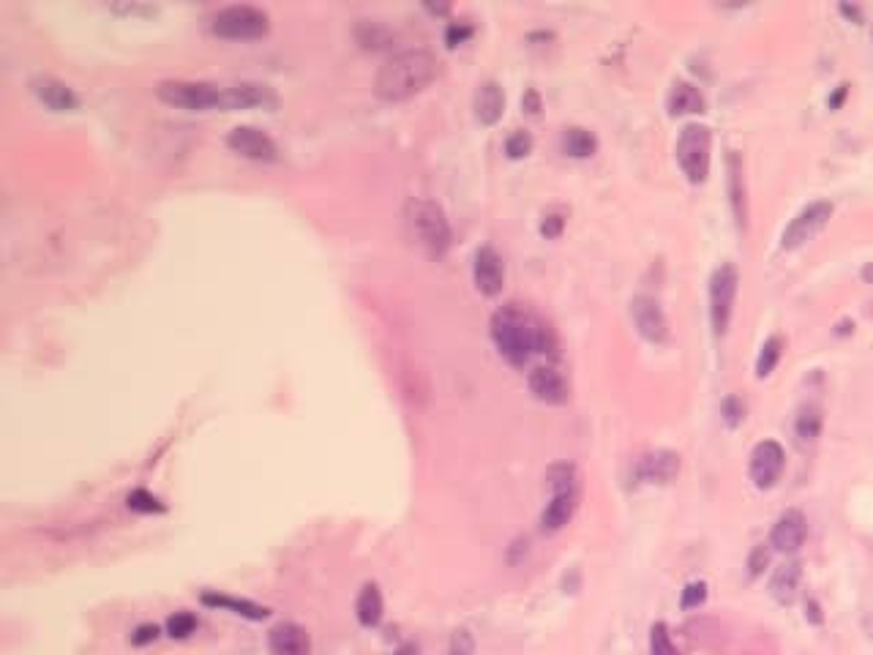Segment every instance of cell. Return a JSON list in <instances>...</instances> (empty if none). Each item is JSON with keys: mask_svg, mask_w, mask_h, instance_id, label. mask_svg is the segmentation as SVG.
I'll list each match as a JSON object with an SVG mask.
<instances>
[{"mask_svg": "<svg viewBox=\"0 0 873 655\" xmlns=\"http://www.w3.org/2000/svg\"><path fill=\"white\" fill-rule=\"evenodd\" d=\"M562 151L574 159H590L598 151V140L590 128L571 126V128H565V135H562Z\"/></svg>", "mask_w": 873, "mask_h": 655, "instance_id": "cell-27", "label": "cell"}, {"mask_svg": "<svg viewBox=\"0 0 873 655\" xmlns=\"http://www.w3.org/2000/svg\"><path fill=\"white\" fill-rule=\"evenodd\" d=\"M669 115H702L705 112V96L693 82H674L669 94Z\"/></svg>", "mask_w": 873, "mask_h": 655, "instance_id": "cell-24", "label": "cell"}, {"mask_svg": "<svg viewBox=\"0 0 873 655\" xmlns=\"http://www.w3.org/2000/svg\"><path fill=\"white\" fill-rule=\"evenodd\" d=\"M533 151V137H530V131H513V135H508L505 140V153L508 159H524Z\"/></svg>", "mask_w": 873, "mask_h": 655, "instance_id": "cell-35", "label": "cell"}, {"mask_svg": "<svg viewBox=\"0 0 873 655\" xmlns=\"http://www.w3.org/2000/svg\"><path fill=\"white\" fill-rule=\"evenodd\" d=\"M200 601L210 609H222V611H230V615H238L243 620H265L271 611L265 606H259L254 601H246V598H235V595H227V593H216V590H208L200 595Z\"/></svg>", "mask_w": 873, "mask_h": 655, "instance_id": "cell-21", "label": "cell"}, {"mask_svg": "<svg viewBox=\"0 0 873 655\" xmlns=\"http://www.w3.org/2000/svg\"><path fill=\"white\" fill-rule=\"evenodd\" d=\"M472 36V28L467 22H451L448 30H445V41H448V47H459L461 41H467Z\"/></svg>", "mask_w": 873, "mask_h": 655, "instance_id": "cell-40", "label": "cell"}, {"mask_svg": "<svg viewBox=\"0 0 873 655\" xmlns=\"http://www.w3.org/2000/svg\"><path fill=\"white\" fill-rule=\"evenodd\" d=\"M841 12H844L846 17H852L854 22H860V9H854V6H846V4H844V6H841Z\"/></svg>", "mask_w": 873, "mask_h": 655, "instance_id": "cell-46", "label": "cell"}, {"mask_svg": "<svg viewBox=\"0 0 873 655\" xmlns=\"http://www.w3.org/2000/svg\"><path fill=\"white\" fill-rule=\"evenodd\" d=\"M764 568H770V546H756L748 554V577L756 579L759 574H764Z\"/></svg>", "mask_w": 873, "mask_h": 655, "instance_id": "cell-37", "label": "cell"}, {"mask_svg": "<svg viewBox=\"0 0 873 655\" xmlns=\"http://www.w3.org/2000/svg\"><path fill=\"white\" fill-rule=\"evenodd\" d=\"M128 508L137 511V513H159V511H164V505L159 503V497H153L145 489H135V492L128 495Z\"/></svg>", "mask_w": 873, "mask_h": 655, "instance_id": "cell-36", "label": "cell"}, {"mask_svg": "<svg viewBox=\"0 0 873 655\" xmlns=\"http://www.w3.org/2000/svg\"><path fill=\"white\" fill-rule=\"evenodd\" d=\"M227 145L254 161H279V148L276 143L254 126H235L227 135Z\"/></svg>", "mask_w": 873, "mask_h": 655, "instance_id": "cell-11", "label": "cell"}, {"mask_svg": "<svg viewBox=\"0 0 873 655\" xmlns=\"http://www.w3.org/2000/svg\"><path fill=\"white\" fill-rule=\"evenodd\" d=\"M268 647L273 655H309L312 639L298 623H279L268 634Z\"/></svg>", "mask_w": 873, "mask_h": 655, "instance_id": "cell-18", "label": "cell"}, {"mask_svg": "<svg viewBox=\"0 0 873 655\" xmlns=\"http://www.w3.org/2000/svg\"><path fill=\"white\" fill-rule=\"evenodd\" d=\"M382 593L377 585H363V590L358 593L355 601V618L363 628H374L382 620Z\"/></svg>", "mask_w": 873, "mask_h": 655, "instance_id": "cell-26", "label": "cell"}, {"mask_svg": "<svg viewBox=\"0 0 873 655\" xmlns=\"http://www.w3.org/2000/svg\"><path fill=\"white\" fill-rule=\"evenodd\" d=\"M492 341L497 344L500 356L516 369H521L533 356H557L551 331L541 320L518 312L516 306H502V309L494 312Z\"/></svg>", "mask_w": 873, "mask_h": 655, "instance_id": "cell-1", "label": "cell"}, {"mask_svg": "<svg viewBox=\"0 0 873 655\" xmlns=\"http://www.w3.org/2000/svg\"><path fill=\"white\" fill-rule=\"evenodd\" d=\"M276 96L271 94V87L257 85V82H241V85H227L222 94V110H246L257 104H273Z\"/></svg>", "mask_w": 873, "mask_h": 655, "instance_id": "cell-20", "label": "cell"}, {"mask_svg": "<svg viewBox=\"0 0 873 655\" xmlns=\"http://www.w3.org/2000/svg\"><path fill=\"white\" fill-rule=\"evenodd\" d=\"M833 218V202L827 200H816L811 205H805L789 225H786L783 235H780V246L786 251H795L800 246H805L813 235H819L827 222Z\"/></svg>", "mask_w": 873, "mask_h": 655, "instance_id": "cell-8", "label": "cell"}, {"mask_svg": "<svg viewBox=\"0 0 873 655\" xmlns=\"http://www.w3.org/2000/svg\"><path fill=\"white\" fill-rule=\"evenodd\" d=\"M576 505H579V489L576 492H559V495H551L549 505L543 508L541 513V530L543 533H557L562 530L567 521H571V516L576 513Z\"/></svg>", "mask_w": 873, "mask_h": 655, "instance_id": "cell-22", "label": "cell"}, {"mask_svg": "<svg viewBox=\"0 0 873 655\" xmlns=\"http://www.w3.org/2000/svg\"><path fill=\"white\" fill-rule=\"evenodd\" d=\"M808 538V519L803 511L789 508L778 516V521L772 524V533H770V546L780 554H795L803 549Z\"/></svg>", "mask_w": 873, "mask_h": 655, "instance_id": "cell-10", "label": "cell"}, {"mask_svg": "<svg viewBox=\"0 0 873 655\" xmlns=\"http://www.w3.org/2000/svg\"><path fill=\"white\" fill-rule=\"evenodd\" d=\"M527 385L533 390V397L543 405H551V407H559L567 402V382L565 377L554 369V366H535L527 377Z\"/></svg>", "mask_w": 873, "mask_h": 655, "instance_id": "cell-15", "label": "cell"}, {"mask_svg": "<svg viewBox=\"0 0 873 655\" xmlns=\"http://www.w3.org/2000/svg\"><path fill=\"white\" fill-rule=\"evenodd\" d=\"M222 94L224 87L197 79H161L156 85V96L161 102L184 110H222Z\"/></svg>", "mask_w": 873, "mask_h": 655, "instance_id": "cell-6", "label": "cell"}, {"mask_svg": "<svg viewBox=\"0 0 873 655\" xmlns=\"http://www.w3.org/2000/svg\"><path fill=\"white\" fill-rule=\"evenodd\" d=\"M800 579H803V565L797 560L780 562L770 577V595L780 606H792L800 590Z\"/></svg>", "mask_w": 873, "mask_h": 655, "instance_id": "cell-19", "label": "cell"}, {"mask_svg": "<svg viewBox=\"0 0 873 655\" xmlns=\"http://www.w3.org/2000/svg\"><path fill=\"white\" fill-rule=\"evenodd\" d=\"M407 213H410V225H412L418 241L431 254L443 257L451 249V238H453L445 210L431 200H412Z\"/></svg>", "mask_w": 873, "mask_h": 655, "instance_id": "cell-4", "label": "cell"}, {"mask_svg": "<svg viewBox=\"0 0 873 655\" xmlns=\"http://www.w3.org/2000/svg\"><path fill=\"white\" fill-rule=\"evenodd\" d=\"M808 623H813V626H821L824 623V615H821V609H819V603L816 601H808Z\"/></svg>", "mask_w": 873, "mask_h": 655, "instance_id": "cell-44", "label": "cell"}, {"mask_svg": "<svg viewBox=\"0 0 873 655\" xmlns=\"http://www.w3.org/2000/svg\"><path fill=\"white\" fill-rule=\"evenodd\" d=\"M502 110H505L502 87L494 79L480 85L477 94H475V115H477V120L484 123V126H494L502 118Z\"/></svg>", "mask_w": 873, "mask_h": 655, "instance_id": "cell-23", "label": "cell"}, {"mask_svg": "<svg viewBox=\"0 0 873 655\" xmlns=\"http://www.w3.org/2000/svg\"><path fill=\"white\" fill-rule=\"evenodd\" d=\"M631 317H633V325L641 333V339L655 341V344H661L666 339L669 325H666L661 303L655 300L652 295H636L633 298V303H631Z\"/></svg>", "mask_w": 873, "mask_h": 655, "instance_id": "cell-12", "label": "cell"}, {"mask_svg": "<svg viewBox=\"0 0 873 655\" xmlns=\"http://www.w3.org/2000/svg\"><path fill=\"white\" fill-rule=\"evenodd\" d=\"M546 484L551 489V495H559V492H576L579 484H576V467L571 462H557L549 467L546 472Z\"/></svg>", "mask_w": 873, "mask_h": 655, "instance_id": "cell-29", "label": "cell"}, {"mask_svg": "<svg viewBox=\"0 0 873 655\" xmlns=\"http://www.w3.org/2000/svg\"><path fill=\"white\" fill-rule=\"evenodd\" d=\"M649 655H677L669 628L664 623H655L649 628Z\"/></svg>", "mask_w": 873, "mask_h": 655, "instance_id": "cell-33", "label": "cell"}, {"mask_svg": "<svg viewBox=\"0 0 873 655\" xmlns=\"http://www.w3.org/2000/svg\"><path fill=\"white\" fill-rule=\"evenodd\" d=\"M821 426H824L821 410L816 405H803L797 410V415H795V440H797V446L811 448L819 440Z\"/></svg>", "mask_w": 873, "mask_h": 655, "instance_id": "cell-25", "label": "cell"}, {"mask_svg": "<svg viewBox=\"0 0 873 655\" xmlns=\"http://www.w3.org/2000/svg\"><path fill=\"white\" fill-rule=\"evenodd\" d=\"M472 276H475V287L484 292L486 298L500 295L502 292V282H505L502 257L492 246H480L475 251V259H472Z\"/></svg>", "mask_w": 873, "mask_h": 655, "instance_id": "cell-13", "label": "cell"}, {"mask_svg": "<svg viewBox=\"0 0 873 655\" xmlns=\"http://www.w3.org/2000/svg\"><path fill=\"white\" fill-rule=\"evenodd\" d=\"M783 467H786V451L780 443L775 440H762L754 451H751V464H748V472H751V480H754V487L767 492L772 489L780 475H783Z\"/></svg>", "mask_w": 873, "mask_h": 655, "instance_id": "cell-9", "label": "cell"}, {"mask_svg": "<svg viewBox=\"0 0 873 655\" xmlns=\"http://www.w3.org/2000/svg\"><path fill=\"white\" fill-rule=\"evenodd\" d=\"M737 282H739V274L731 262H723V266H718L710 276V323H713L715 336H723L731 323Z\"/></svg>", "mask_w": 873, "mask_h": 655, "instance_id": "cell-7", "label": "cell"}, {"mask_svg": "<svg viewBox=\"0 0 873 655\" xmlns=\"http://www.w3.org/2000/svg\"><path fill=\"white\" fill-rule=\"evenodd\" d=\"M393 655H418V647L415 644H402L396 652H393Z\"/></svg>", "mask_w": 873, "mask_h": 655, "instance_id": "cell-45", "label": "cell"}, {"mask_svg": "<svg viewBox=\"0 0 873 655\" xmlns=\"http://www.w3.org/2000/svg\"><path fill=\"white\" fill-rule=\"evenodd\" d=\"M707 601V582H690L682 587L680 593V609L682 611H690V609H698Z\"/></svg>", "mask_w": 873, "mask_h": 655, "instance_id": "cell-34", "label": "cell"}, {"mask_svg": "<svg viewBox=\"0 0 873 655\" xmlns=\"http://www.w3.org/2000/svg\"><path fill=\"white\" fill-rule=\"evenodd\" d=\"M780 356H783V339L780 336H770L762 344V353H759V361H756V377L759 380H767L775 372Z\"/></svg>", "mask_w": 873, "mask_h": 655, "instance_id": "cell-30", "label": "cell"}, {"mask_svg": "<svg viewBox=\"0 0 873 655\" xmlns=\"http://www.w3.org/2000/svg\"><path fill=\"white\" fill-rule=\"evenodd\" d=\"M475 650V642H472V634L459 628L453 636H451V647H448V655H472Z\"/></svg>", "mask_w": 873, "mask_h": 655, "instance_id": "cell-38", "label": "cell"}, {"mask_svg": "<svg viewBox=\"0 0 873 655\" xmlns=\"http://www.w3.org/2000/svg\"><path fill=\"white\" fill-rule=\"evenodd\" d=\"M436 71H440V63L428 50H404L388 58L377 71L374 91L385 102H404L431 85Z\"/></svg>", "mask_w": 873, "mask_h": 655, "instance_id": "cell-2", "label": "cell"}, {"mask_svg": "<svg viewBox=\"0 0 873 655\" xmlns=\"http://www.w3.org/2000/svg\"><path fill=\"white\" fill-rule=\"evenodd\" d=\"M562 227H565V218H562L559 213H549V216L543 218V222H541V233H543V238H557V235L562 233Z\"/></svg>", "mask_w": 873, "mask_h": 655, "instance_id": "cell-41", "label": "cell"}, {"mask_svg": "<svg viewBox=\"0 0 873 655\" xmlns=\"http://www.w3.org/2000/svg\"><path fill=\"white\" fill-rule=\"evenodd\" d=\"M862 279H865L868 284H873V262H868V266L862 268Z\"/></svg>", "mask_w": 873, "mask_h": 655, "instance_id": "cell-47", "label": "cell"}, {"mask_svg": "<svg viewBox=\"0 0 873 655\" xmlns=\"http://www.w3.org/2000/svg\"><path fill=\"white\" fill-rule=\"evenodd\" d=\"M726 189H729V205L737 218L739 230L748 225V194H746V178H742V159L737 151L726 153Z\"/></svg>", "mask_w": 873, "mask_h": 655, "instance_id": "cell-16", "label": "cell"}, {"mask_svg": "<svg viewBox=\"0 0 873 655\" xmlns=\"http://www.w3.org/2000/svg\"><path fill=\"white\" fill-rule=\"evenodd\" d=\"M846 96H849V85H838V91L829 96V110H838L846 102Z\"/></svg>", "mask_w": 873, "mask_h": 655, "instance_id": "cell-43", "label": "cell"}, {"mask_svg": "<svg viewBox=\"0 0 873 655\" xmlns=\"http://www.w3.org/2000/svg\"><path fill=\"white\" fill-rule=\"evenodd\" d=\"M713 131L705 123H688L677 137V161L690 184H705L710 175Z\"/></svg>", "mask_w": 873, "mask_h": 655, "instance_id": "cell-3", "label": "cell"}, {"mask_svg": "<svg viewBox=\"0 0 873 655\" xmlns=\"http://www.w3.org/2000/svg\"><path fill=\"white\" fill-rule=\"evenodd\" d=\"M159 639V626L153 623H143L135 628V634H131V644L135 647H145V644H153Z\"/></svg>", "mask_w": 873, "mask_h": 655, "instance_id": "cell-39", "label": "cell"}, {"mask_svg": "<svg viewBox=\"0 0 873 655\" xmlns=\"http://www.w3.org/2000/svg\"><path fill=\"white\" fill-rule=\"evenodd\" d=\"M748 410H746V402H742L737 393H729V397L721 402V418L729 429H737L742 421H746Z\"/></svg>", "mask_w": 873, "mask_h": 655, "instance_id": "cell-32", "label": "cell"}, {"mask_svg": "<svg viewBox=\"0 0 873 655\" xmlns=\"http://www.w3.org/2000/svg\"><path fill=\"white\" fill-rule=\"evenodd\" d=\"M210 30L222 38H259L271 30V17L257 6L235 4L210 14Z\"/></svg>", "mask_w": 873, "mask_h": 655, "instance_id": "cell-5", "label": "cell"}, {"mask_svg": "<svg viewBox=\"0 0 873 655\" xmlns=\"http://www.w3.org/2000/svg\"><path fill=\"white\" fill-rule=\"evenodd\" d=\"M194 631H197V615H192V611H175L167 620V634L172 639H189Z\"/></svg>", "mask_w": 873, "mask_h": 655, "instance_id": "cell-31", "label": "cell"}, {"mask_svg": "<svg viewBox=\"0 0 873 655\" xmlns=\"http://www.w3.org/2000/svg\"><path fill=\"white\" fill-rule=\"evenodd\" d=\"M849 331H852V323L846 320L844 325H838V331H836V333H849Z\"/></svg>", "mask_w": 873, "mask_h": 655, "instance_id": "cell-48", "label": "cell"}, {"mask_svg": "<svg viewBox=\"0 0 873 655\" xmlns=\"http://www.w3.org/2000/svg\"><path fill=\"white\" fill-rule=\"evenodd\" d=\"M30 91H33V96H36L44 107H50V110H55V112H71V110L79 107V99H77V94L71 91V87H69L66 82L50 77V74H38V77H33V79H30Z\"/></svg>", "mask_w": 873, "mask_h": 655, "instance_id": "cell-14", "label": "cell"}, {"mask_svg": "<svg viewBox=\"0 0 873 655\" xmlns=\"http://www.w3.org/2000/svg\"><path fill=\"white\" fill-rule=\"evenodd\" d=\"M521 104H524V110H527L530 115H538L541 112V96H538V91H533V87H530V91L524 94Z\"/></svg>", "mask_w": 873, "mask_h": 655, "instance_id": "cell-42", "label": "cell"}, {"mask_svg": "<svg viewBox=\"0 0 873 655\" xmlns=\"http://www.w3.org/2000/svg\"><path fill=\"white\" fill-rule=\"evenodd\" d=\"M393 36L382 22H374V20H361L355 25V41L361 44L363 50H388L390 44H393Z\"/></svg>", "mask_w": 873, "mask_h": 655, "instance_id": "cell-28", "label": "cell"}, {"mask_svg": "<svg viewBox=\"0 0 873 655\" xmlns=\"http://www.w3.org/2000/svg\"><path fill=\"white\" fill-rule=\"evenodd\" d=\"M677 475H680V456L674 451L647 454L636 464V478L649 480V484H672Z\"/></svg>", "mask_w": 873, "mask_h": 655, "instance_id": "cell-17", "label": "cell"}]
</instances>
